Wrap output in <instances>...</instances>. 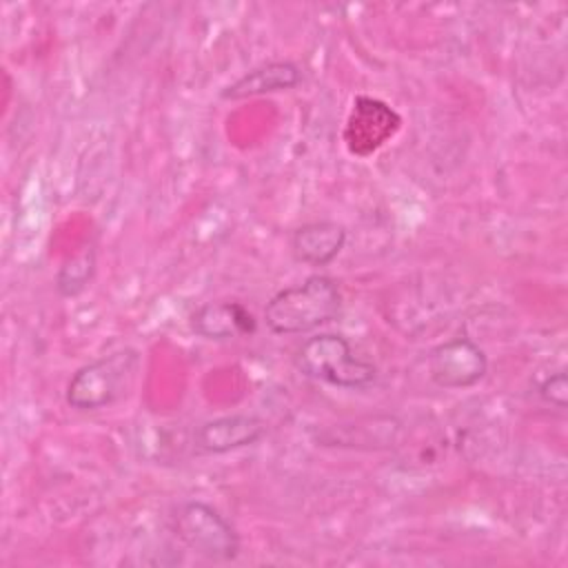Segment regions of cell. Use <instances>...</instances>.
<instances>
[{"instance_id":"obj_1","label":"cell","mask_w":568,"mask_h":568,"mask_svg":"<svg viewBox=\"0 0 568 568\" xmlns=\"http://www.w3.org/2000/svg\"><path fill=\"white\" fill-rule=\"evenodd\" d=\"M342 311V291L328 275L313 273L277 291L264 306V322L275 335L311 333L333 322Z\"/></svg>"},{"instance_id":"obj_2","label":"cell","mask_w":568,"mask_h":568,"mask_svg":"<svg viewBox=\"0 0 568 568\" xmlns=\"http://www.w3.org/2000/svg\"><path fill=\"white\" fill-rule=\"evenodd\" d=\"M140 353L131 346L80 366L67 382L64 402L75 410H100L124 399L138 377Z\"/></svg>"},{"instance_id":"obj_3","label":"cell","mask_w":568,"mask_h":568,"mask_svg":"<svg viewBox=\"0 0 568 568\" xmlns=\"http://www.w3.org/2000/svg\"><path fill=\"white\" fill-rule=\"evenodd\" d=\"M295 368L317 382L339 388H368L377 379V366L359 357L339 333H320L304 339L293 355Z\"/></svg>"},{"instance_id":"obj_4","label":"cell","mask_w":568,"mask_h":568,"mask_svg":"<svg viewBox=\"0 0 568 568\" xmlns=\"http://www.w3.org/2000/svg\"><path fill=\"white\" fill-rule=\"evenodd\" d=\"M169 528L182 546L202 559L226 564L240 555V535L235 526L211 504L189 499L169 515Z\"/></svg>"},{"instance_id":"obj_5","label":"cell","mask_w":568,"mask_h":568,"mask_svg":"<svg viewBox=\"0 0 568 568\" xmlns=\"http://www.w3.org/2000/svg\"><path fill=\"white\" fill-rule=\"evenodd\" d=\"M488 373V357L470 337H453L428 353V377L446 390L470 388Z\"/></svg>"},{"instance_id":"obj_6","label":"cell","mask_w":568,"mask_h":568,"mask_svg":"<svg viewBox=\"0 0 568 568\" xmlns=\"http://www.w3.org/2000/svg\"><path fill=\"white\" fill-rule=\"evenodd\" d=\"M266 424L257 415L233 413L202 422L193 430V450L200 455H224L257 444Z\"/></svg>"},{"instance_id":"obj_7","label":"cell","mask_w":568,"mask_h":568,"mask_svg":"<svg viewBox=\"0 0 568 568\" xmlns=\"http://www.w3.org/2000/svg\"><path fill=\"white\" fill-rule=\"evenodd\" d=\"M189 326L197 337L224 342L253 335L257 331V320L242 302L220 300L197 306L189 317Z\"/></svg>"},{"instance_id":"obj_8","label":"cell","mask_w":568,"mask_h":568,"mask_svg":"<svg viewBox=\"0 0 568 568\" xmlns=\"http://www.w3.org/2000/svg\"><path fill=\"white\" fill-rule=\"evenodd\" d=\"M348 231L333 220H315L297 226L291 233V253L297 262L308 266L331 264L344 248Z\"/></svg>"},{"instance_id":"obj_9","label":"cell","mask_w":568,"mask_h":568,"mask_svg":"<svg viewBox=\"0 0 568 568\" xmlns=\"http://www.w3.org/2000/svg\"><path fill=\"white\" fill-rule=\"evenodd\" d=\"M302 82V69L291 60H273L253 67L235 82L222 89V100H246L255 95L295 89Z\"/></svg>"},{"instance_id":"obj_10","label":"cell","mask_w":568,"mask_h":568,"mask_svg":"<svg viewBox=\"0 0 568 568\" xmlns=\"http://www.w3.org/2000/svg\"><path fill=\"white\" fill-rule=\"evenodd\" d=\"M351 122H357V124H366V126H348V149L353 153H362V144L364 146V155L371 153L375 149V142H373V135L379 144H384V140L388 135H393V131L397 129L399 124V118L397 113L379 102V100H373V98H357L355 102V109L351 113Z\"/></svg>"},{"instance_id":"obj_11","label":"cell","mask_w":568,"mask_h":568,"mask_svg":"<svg viewBox=\"0 0 568 568\" xmlns=\"http://www.w3.org/2000/svg\"><path fill=\"white\" fill-rule=\"evenodd\" d=\"M95 273V246L87 244L82 251L71 255L55 275V291L60 297L80 295Z\"/></svg>"},{"instance_id":"obj_12","label":"cell","mask_w":568,"mask_h":568,"mask_svg":"<svg viewBox=\"0 0 568 568\" xmlns=\"http://www.w3.org/2000/svg\"><path fill=\"white\" fill-rule=\"evenodd\" d=\"M537 393L539 397L550 404V406H557V408H566L568 404V382H566V373L564 371H557L548 377H544L537 386Z\"/></svg>"}]
</instances>
